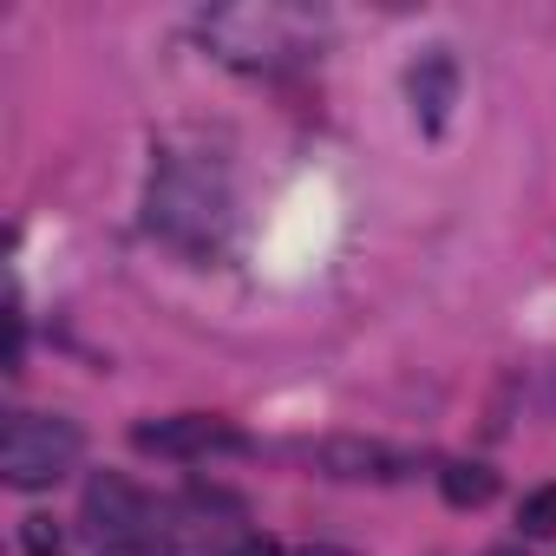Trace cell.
Here are the masks:
<instances>
[{
  "mask_svg": "<svg viewBox=\"0 0 556 556\" xmlns=\"http://www.w3.org/2000/svg\"><path fill=\"white\" fill-rule=\"evenodd\" d=\"M458 86H465V73H458L452 47H426V53L406 66V99H413L419 131H445V118H452V105H458Z\"/></svg>",
  "mask_w": 556,
  "mask_h": 556,
  "instance_id": "5b68a950",
  "label": "cell"
},
{
  "mask_svg": "<svg viewBox=\"0 0 556 556\" xmlns=\"http://www.w3.org/2000/svg\"><path fill=\"white\" fill-rule=\"evenodd\" d=\"M295 556H348V549H334V543H308V549H295Z\"/></svg>",
  "mask_w": 556,
  "mask_h": 556,
  "instance_id": "8fae6325",
  "label": "cell"
},
{
  "mask_svg": "<svg viewBox=\"0 0 556 556\" xmlns=\"http://www.w3.org/2000/svg\"><path fill=\"white\" fill-rule=\"evenodd\" d=\"M517 523H523V536H556V484H536L517 504Z\"/></svg>",
  "mask_w": 556,
  "mask_h": 556,
  "instance_id": "ba28073f",
  "label": "cell"
},
{
  "mask_svg": "<svg viewBox=\"0 0 556 556\" xmlns=\"http://www.w3.org/2000/svg\"><path fill=\"white\" fill-rule=\"evenodd\" d=\"M86 452V432L60 413H14L8 439H0V478L14 491H47L60 484Z\"/></svg>",
  "mask_w": 556,
  "mask_h": 556,
  "instance_id": "7a4b0ae2",
  "label": "cell"
},
{
  "mask_svg": "<svg viewBox=\"0 0 556 556\" xmlns=\"http://www.w3.org/2000/svg\"><path fill=\"white\" fill-rule=\"evenodd\" d=\"M439 491H445V504H452V510H484V504L497 497V471H491V465H465V458H458V465H445V471H439Z\"/></svg>",
  "mask_w": 556,
  "mask_h": 556,
  "instance_id": "52a82bcc",
  "label": "cell"
},
{
  "mask_svg": "<svg viewBox=\"0 0 556 556\" xmlns=\"http://www.w3.org/2000/svg\"><path fill=\"white\" fill-rule=\"evenodd\" d=\"M79 517H86V530L99 536V549H144V543L157 536L151 497H144L131 478H118V471H99V478L86 484Z\"/></svg>",
  "mask_w": 556,
  "mask_h": 556,
  "instance_id": "3957f363",
  "label": "cell"
},
{
  "mask_svg": "<svg viewBox=\"0 0 556 556\" xmlns=\"http://www.w3.org/2000/svg\"><path fill=\"white\" fill-rule=\"evenodd\" d=\"M223 223H229V197H223V184H216L210 170L170 157V164L151 177V229H157V236H170V242H184V249H216Z\"/></svg>",
  "mask_w": 556,
  "mask_h": 556,
  "instance_id": "6da1fadb",
  "label": "cell"
},
{
  "mask_svg": "<svg viewBox=\"0 0 556 556\" xmlns=\"http://www.w3.org/2000/svg\"><path fill=\"white\" fill-rule=\"evenodd\" d=\"M21 549H27V556H66V530H60L53 517H27V523H21Z\"/></svg>",
  "mask_w": 556,
  "mask_h": 556,
  "instance_id": "9c48e42d",
  "label": "cell"
},
{
  "mask_svg": "<svg viewBox=\"0 0 556 556\" xmlns=\"http://www.w3.org/2000/svg\"><path fill=\"white\" fill-rule=\"evenodd\" d=\"M131 445L151 452V458H210V452H249V439L223 419H203V413H184V419H144L131 426Z\"/></svg>",
  "mask_w": 556,
  "mask_h": 556,
  "instance_id": "277c9868",
  "label": "cell"
},
{
  "mask_svg": "<svg viewBox=\"0 0 556 556\" xmlns=\"http://www.w3.org/2000/svg\"><path fill=\"white\" fill-rule=\"evenodd\" d=\"M491 556H517V549H491Z\"/></svg>",
  "mask_w": 556,
  "mask_h": 556,
  "instance_id": "7c38bea8",
  "label": "cell"
},
{
  "mask_svg": "<svg viewBox=\"0 0 556 556\" xmlns=\"http://www.w3.org/2000/svg\"><path fill=\"white\" fill-rule=\"evenodd\" d=\"M229 556H282V549H275V543H268V536H242V543H236V549H229Z\"/></svg>",
  "mask_w": 556,
  "mask_h": 556,
  "instance_id": "30bf717a",
  "label": "cell"
},
{
  "mask_svg": "<svg viewBox=\"0 0 556 556\" xmlns=\"http://www.w3.org/2000/svg\"><path fill=\"white\" fill-rule=\"evenodd\" d=\"M308 458L321 478H400L406 471V458L380 439H321Z\"/></svg>",
  "mask_w": 556,
  "mask_h": 556,
  "instance_id": "8992f818",
  "label": "cell"
}]
</instances>
